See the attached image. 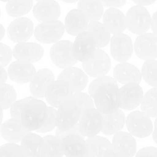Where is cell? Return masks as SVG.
Returning <instances> with one entry per match:
<instances>
[{
    "label": "cell",
    "mask_w": 157,
    "mask_h": 157,
    "mask_svg": "<svg viewBox=\"0 0 157 157\" xmlns=\"http://www.w3.org/2000/svg\"><path fill=\"white\" fill-rule=\"evenodd\" d=\"M133 44L130 36L125 33L113 35L110 39V52L113 58L120 63L127 62L133 53Z\"/></svg>",
    "instance_id": "obj_10"
},
{
    "label": "cell",
    "mask_w": 157,
    "mask_h": 157,
    "mask_svg": "<svg viewBox=\"0 0 157 157\" xmlns=\"http://www.w3.org/2000/svg\"><path fill=\"white\" fill-rule=\"evenodd\" d=\"M156 0H132V2L138 6H147L153 4Z\"/></svg>",
    "instance_id": "obj_48"
},
{
    "label": "cell",
    "mask_w": 157,
    "mask_h": 157,
    "mask_svg": "<svg viewBox=\"0 0 157 157\" xmlns=\"http://www.w3.org/2000/svg\"><path fill=\"white\" fill-rule=\"evenodd\" d=\"M86 156L96 157L102 150L105 149H112V143L103 136H95L89 137L86 140Z\"/></svg>",
    "instance_id": "obj_33"
},
{
    "label": "cell",
    "mask_w": 157,
    "mask_h": 157,
    "mask_svg": "<svg viewBox=\"0 0 157 157\" xmlns=\"http://www.w3.org/2000/svg\"><path fill=\"white\" fill-rule=\"evenodd\" d=\"M140 105L142 112L150 118H157V87H153L145 93Z\"/></svg>",
    "instance_id": "obj_34"
},
{
    "label": "cell",
    "mask_w": 157,
    "mask_h": 157,
    "mask_svg": "<svg viewBox=\"0 0 157 157\" xmlns=\"http://www.w3.org/2000/svg\"><path fill=\"white\" fill-rule=\"evenodd\" d=\"M97 49L96 40L91 33L85 31L76 36L72 43V53L78 62L87 61Z\"/></svg>",
    "instance_id": "obj_11"
},
{
    "label": "cell",
    "mask_w": 157,
    "mask_h": 157,
    "mask_svg": "<svg viewBox=\"0 0 157 157\" xmlns=\"http://www.w3.org/2000/svg\"><path fill=\"white\" fill-rule=\"evenodd\" d=\"M57 79L66 81L69 83L72 93L82 92L89 82L87 74L79 68L74 66L63 69L58 75Z\"/></svg>",
    "instance_id": "obj_18"
},
{
    "label": "cell",
    "mask_w": 157,
    "mask_h": 157,
    "mask_svg": "<svg viewBox=\"0 0 157 157\" xmlns=\"http://www.w3.org/2000/svg\"><path fill=\"white\" fill-rule=\"evenodd\" d=\"M35 97H33V96H28V97L23 98V99H19V100L15 101L10 107V116H11V117L13 119L20 120L21 114H22L23 108L30 100H32Z\"/></svg>",
    "instance_id": "obj_40"
},
{
    "label": "cell",
    "mask_w": 157,
    "mask_h": 157,
    "mask_svg": "<svg viewBox=\"0 0 157 157\" xmlns=\"http://www.w3.org/2000/svg\"><path fill=\"white\" fill-rule=\"evenodd\" d=\"M0 157H25L17 143H6L0 146Z\"/></svg>",
    "instance_id": "obj_39"
},
{
    "label": "cell",
    "mask_w": 157,
    "mask_h": 157,
    "mask_svg": "<svg viewBox=\"0 0 157 157\" xmlns=\"http://www.w3.org/2000/svg\"><path fill=\"white\" fill-rule=\"evenodd\" d=\"M5 28H4L3 25L0 23V40H2L3 39L4 36H5Z\"/></svg>",
    "instance_id": "obj_50"
},
{
    "label": "cell",
    "mask_w": 157,
    "mask_h": 157,
    "mask_svg": "<svg viewBox=\"0 0 157 157\" xmlns=\"http://www.w3.org/2000/svg\"><path fill=\"white\" fill-rule=\"evenodd\" d=\"M63 154L66 157L86 156V143L84 137L78 134H69L61 139Z\"/></svg>",
    "instance_id": "obj_23"
},
{
    "label": "cell",
    "mask_w": 157,
    "mask_h": 157,
    "mask_svg": "<svg viewBox=\"0 0 157 157\" xmlns=\"http://www.w3.org/2000/svg\"><path fill=\"white\" fill-rule=\"evenodd\" d=\"M44 49L39 43L33 42H23L17 43L13 49V56L17 60L37 63L43 59Z\"/></svg>",
    "instance_id": "obj_16"
},
{
    "label": "cell",
    "mask_w": 157,
    "mask_h": 157,
    "mask_svg": "<svg viewBox=\"0 0 157 157\" xmlns=\"http://www.w3.org/2000/svg\"><path fill=\"white\" fill-rule=\"evenodd\" d=\"M128 132L134 137L143 139L152 134L153 125L150 117L142 111L136 110L128 115L126 119Z\"/></svg>",
    "instance_id": "obj_6"
},
{
    "label": "cell",
    "mask_w": 157,
    "mask_h": 157,
    "mask_svg": "<svg viewBox=\"0 0 157 157\" xmlns=\"http://www.w3.org/2000/svg\"><path fill=\"white\" fill-rule=\"evenodd\" d=\"M49 56L52 63L60 69L71 67L78 63L72 53V43L69 40H59L53 43Z\"/></svg>",
    "instance_id": "obj_8"
},
{
    "label": "cell",
    "mask_w": 157,
    "mask_h": 157,
    "mask_svg": "<svg viewBox=\"0 0 157 157\" xmlns=\"http://www.w3.org/2000/svg\"><path fill=\"white\" fill-rule=\"evenodd\" d=\"M134 50L141 59H155L157 58V36L153 33H146L138 36L134 43Z\"/></svg>",
    "instance_id": "obj_14"
},
{
    "label": "cell",
    "mask_w": 157,
    "mask_h": 157,
    "mask_svg": "<svg viewBox=\"0 0 157 157\" xmlns=\"http://www.w3.org/2000/svg\"><path fill=\"white\" fill-rule=\"evenodd\" d=\"M33 16L39 22L57 20L61 15L60 6L56 0H40L33 8Z\"/></svg>",
    "instance_id": "obj_21"
},
{
    "label": "cell",
    "mask_w": 157,
    "mask_h": 157,
    "mask_svg": "<svg viewBox=\"0 0 157 157\" xmlns=\"http://www.w3.org/2000/svg\"><path fill=\"white\" fill-rule=\"evenodd\" d=\"M7 33L14 43L27 42L34 33V24L29 18H16L9 25Z\"/></svg>",
    "instance_id": "obj_12"
},
{
    "label": "cell",
    "mask_w": 157,
    "mask_h": 157,
    "mask_svg": "<svg viewBox=\"0 0 157 157\" xmlns=\"http://www.w3.org/2000/svg\"><path fill=\"white\" fill-rule=\"evenodd\" d=\"M86 31L93 36L96 40L97 49L105 47L109 43L111 33L106 26L99 21L90 22Z\"/></svg>",
    "instance_id": "obj_30"
},
{
    "label": "cell",
    "mask_w": 157,
    "mask_h": 157,
    "mask_svg": "<svg viewBox=\"0 0 157 157\" xmlns=\"http://www.w3.org/2000/svg\"><path fill=\"white\" fill-rule=\"evenodd\" d=\"M72 94L69 83L66 81L57 79L50 84L46 90L45 98L50 106L58 108L62 104L69 100Z\"/></svg>",
    "instance_id": "obj_15"
},
{
    "label": "cell",
    "mask_w": 157,
    "mask_h": 157,
    "mask_svg": "<svg viewBox=\"0 0 157 157\" xmlns=\"http://www.w3.org/2000/svg\"><path fill=\"white\" fill-rule=\"evenodd\" d=\"M43 138L29 132L21 141V149L25 157H43Z\"/></svg>",
    "instance_id": "obj_28"
},
{
    "label": "cell",
    "mask_w": 157,
    "mask_h": 157,
    "mask_svg": "<svg viewBox=\"0 0 157 157\" xmlns=\"http://www.w3.org/2000/svg\"><path fill=\"white\" fill-rule=\"evenodd\" d=\"M8 78V73L6 70L5 68L2 66H0V85L1 84L6 83Z\"/></svg>",
    "instance_id": "obj_47"
},
{
    "label": "cell",
    "mask_w": 157,
    "mask_h": 157,
    "mask_svg": "<svg viewBox=\"0 0 157 157\" xmlns=\"http://www.w3.org/2000/svg\"><path fill=\"white\" fill-rule=\"evenodd\" d=\"M64 24L59 20L43 22L34 29V36L37 41L44 44H53L59 41L65 33Z\"/></svg>",
    "instance_id": "obj_7"
},
{
    "label": "cell",
    "mask_w": 157,
    "mask_h": 157,
    "mask_svg": "<svg viewBox=\"0 0 157 157\" xmlns=\"http://www.w3.org/2000/svg\"><path fill=\"white\" fill-rule=\"evenodd\" d=\"M29 132L31 131L27 129L20 120L13 118L7 120L0 126L1 136L11 143H19Z\"/></svg>",
    "instance_id": "obj_22"
},
{
    "label": "cell",
    "mask_w": 157,
    "mask_h": 157,
    "mask_svg": "<svg viewBox=\"0 0 157 157\" xmlns=\"http://www.w3.org/2000/svg\"><path fill=\"white\" fill-rule=\"evenodd\" d=\"M77 7L86 16L90 22L99 21L103 16V5L99 0H78Z\"/></svg>",
    "instance_id": "obj_29"
},
{
    "label": "cell",
    "mask_w": 157,
    "mask_h": 157,
    "mask_svg": "<svg viewBox=\"0 0 157 157\" xmlns=\"http://www.w3.org/2000/svg\"><path fill=\"white\" fill-rule=\"evenodd\" d=\"M1 15H2V13H1V10H0V18H1Z\"/></svg>",
    "instance_id": "obj_54"
},
{
    "label": "cell",
    "mask_w": 157,
    "mask_h": 157,
    "mask_svg": "<svg viewBox=\"0 0 157 157\" xmlns=\"http://www.w3.org/2000/svg\"><path fill=\"white\" fill-rule=\"evenodd\" d=\"M81 114L82 109L76 102L71 99L66 101L56 110L57 129L63 132L73 129L78 124Z\"/></svg>",
    "instance_id": "obj_4"
},
{
    "label": "cell",
    "mask_w": 157,
    "mask_h": 157,
    "mask_svg": "<svg viewBox=\"0 0 157 157\" xmlns=\"http://www.w3.org/2000/svg\"><path fill=\"white\" fill-rule=\"evenodd\" d=\"M57 126V117H56V108L52 106L47 107V115H46V120L39 129H38L36 132H40V133H46L50 131L53 130L54 128Z\"/></svg>",
    "instance_id": "obj_37"
},
{
    "label": "cell",
    "mask_w": 157,
    "mask_h": 157,
    "mask_svg": "<svg viewBox=\"0 0 157 157\" xmlns=\"http://www.w3.org/2000/svg\"><path fill=\"white\" fill-rule=\"evenodd\" d=\"M103 6L108 8H119L122 7L126 3L127 0H99Z\"/></svg>",
    "instance_id": "obj_44"
},
{
    "label": "cell",
    "mask_w": 157,
    "mask_h": 157,
    "mask_svg": "<svg viewBox=\"0 0 157 157\" xmlns=\"http://www.w3.org/2000/svg\"><path fill=\"white\" fill-rule=\"evenodd\" d=\"M2 120H3V109L0 107V126L2 123Z\"/></svg>",
    "instance_id": "obj_51"
},
{
    "label": "cell",
    "mask_w": 157,
    "mask_h": 157,
    "mask_svg": "<svg viewBox=\"0 0 157 157\" xmlns=\"http://www.w3.org/2000/svg\"><path fill=\"white\" fill-rule=\"evenodd\" d=\"M62 1L66 3H74V2H78V0H62Z\"/></svg>",
    "instance_id": "obj_52"
},
{
    "label": "cell",
    "mask_w": 157,
    "mask_h": 157,
    "mask_svg": "<svg viewBox=\"0 0 157 157\" xmlns=\"http://www.w3.org/2000/svg\"><path fill=\"white\" fill-rule=\"evenodd\" d=\"M136 157H157V148L153 146L142 148L136 153Z\"/></svg>",
    "instance_id": "obj_43"
},
{
    "label": "cell",
    "mask_w": 157,
    "mask_h": 157,
    "mask_svg": "<svg viewBox=\"0 0 157 157\" xmlns=\"http://www.w3.org/2000/svg\"><path fill=\"white\" fill-rule=\"evenodd\" d=\"M107 83H117V82L113 77L109 76V75H102V76H99L95 78L94 80L90 84V86H89L88 91L90 96L92 97L95 92H96V90L99 87Z\"/></svg>",
    "instance_id": "obj_41"
},
{
    "label": "cell",
    "mask_w": 157,
    "mask_h": 157,
    "mask_svg": "<svg viewBox=\"0 0 157 157\" xmlns=\"http://www.w3.org/2000/svg\"><path fill=\"white\" fill-rule=\"evenodd\" d=\"M54 81L55 76L50 69L46 68L39 69L29 82L30 93L36 99L45 98L46 90Z\"/></svg>",
    "instance_id": "obj_20"
},
{
    "label": "cell",
    "mask_w": 157,
    "mask_h": 157,
    "mask_svg": "<svg viewBox=\"0 0 157 157\" xmlns=\"http://www.w3.org/2000/svg\"><path fill=\"white\" fill-rule=\"evenodd\" d=\"M43 157H63L61 139L56 136H46L43 137Z\"/></svg>",
    "instance_id": "obj_32"
},
{
    "label": "cell",
    "mask_w": 157,
    "mask_h": 157,
    "mask_svg": "<svg viewBox=\"0 0 157 157\" xmlns=\"http://www.w3.org/2000/svg\"><path fill=\"white\" fill-rule=\"evenodd\" d=\"M90 20L81 10H72L66 14L65 18V30L72 36L86 31Z\"/></svg>",
    "instance_id": "obj_25"
},
{
    "label": "cell",
    "mask_w": 157,
    "mask_h": 157,
    "mask_svg": "<svg viewBox=\"0 0 157 157\" xmlns=\"http://www.w3.org/2000/svg\"><path fill=\"white\" fill-rule=\"evenodd\" d=\"M13 58V50L6 44L0 43V66H6Z\"/></svg>",
    "instance_id": "obj_42"
},
{
    "label": "cell",
    "mask_w": 157,
    "mask_h": 157,
    "mask_svg": "<svg viewBox=\"0 0 157 157\" xmlns=\"http://www.w3.org/2000/svg\"><path fill=\"white\" fill-rule=\"evenodd\" d=\"M103 125V115L97 109H89L82 112L77 128L83 137L97 136L102 131Z\"/></svg>",
    "instance_id": "obj_5"
},
{
    "label": "cell",
    "mask_w": 157,
    "mask_h": 157,
    "mask_svg": "<svg viewBox=\"0 0 157 157\" xmlns=\"http://www.w3.org/2000/svg\"><path fill=\"white\" fill-rule=\"evenodd\" d=\"M95 107L102 114H110L120 109V88L117 83L101 86L92 96Z\"/></svg>",
    "instance_id": "obj_1"
},
{
    "label": "cell",
    "mask_w": 157,
    "mask_h": 157,
    "mask_svg": "<svg viewBox=\"0 0 157 157\" xmlns=\"http://www.w3.org/2000/svg\"><path fill=\"white\" fill-rule=\"evenodd\" d=\"M113 78L120 83H140L142 74L140 69L133 64L124 62L116 65L113 69Z\"/></svg>",
    "instance_id": "obj_24"
},
{
    "label": "cell",
    "mask_w": 157,
    "mask_h": 157,
    "mask_svg": "<svg viewBox=\"0 0 157 157\" xmlns=\"http://www.w3.org/2000/svg\"><path fill=\"white\" fill-rule=\"evenodd\" d=\"M36 1H37V2H38V1H40V0H36Z\"/></svg>",
    "instance_id": "obj_55"
},
{
    "label": "cell",
    "mask_w": 157,
    "mask_h": 157,
    "mask_svg": "<svg viewBox=\"0 0 157 157\" xmlns=\"http://www.w3.org/2000/svg\"><path fill=\"white\" fill-rule=\"evenodd\" d=\"M36 72V67L33 63L21 60H16L12 63L7 70L10 79L19 84H25L31 82Z\"/></svg>",
    "instance_id": "obj_17"
},
{
    "label": "cell",
    "mask_w": 157,
    "mask_h": 157,
    "mask_svg": "<svg viewBox=\"0 0 157 157\" xmlns=\"http://www.w3.org/2000/svg\"><path fill=\"white\" fill-rule=\"evenodd\" d=\"M102 23L106 26L111 34L123 33L126 29V16L117 8H109L102 16Z\"/></svg>",
    "instance_id": "obj_26"
},
{
    "label": "cell",
    "mask_w": 157,
    "mask_h": 157,
    "mask_svg": "<svg viewBox=\"0 0 157 157\" xmlns=\"http://www.w3.org/2000/svg\"><path fill=\"white\" fill-rule=\"evenodd\" d=\"M17 93L13 86L3 83L0 85V107L8 109L16 101Z\"/></svg>",
    "instance_id": "obj_36"
},
{
    "label": "cell",
    "mask_w": 157,
    "mask_h": 157,
    "mask_svg": "<svg viewBox=\"0 0 157 157\" xmlns=\"http://www.w3.org/2000/svg\"><path fill=\"white\" fill-rule=\"evenodd\" d=\"M103 115V125L101 132L107 136L121 132L126 125V116L121 109L110 114Z\"/></svg>",
    "instance_id": "obj_27"
},
{
    "label": "cell",
    "mask_w": 157,
    "mask_h": 157,
    "mask_svg": "<svg viewBox=\"0 0 157 157\" xmlns=\"http://www.w3.org/2000/svg\"><path fill=\"white\" fill-rule=\"evenodd\" d=\"M136 141L129 132L115 134L112 141V149L120 157H133L136 153Z\"/></svg>",
    "instance_id": "obj_19"
},
{
    "label": "cell",
    "mask_w": 157,
    "mask_h": 157,
    "mask_svg": "<svg viewBox=\"0 0 157 157\" xmlns=\"http://www.w3.org/2000/svg\"><path fill=\"white\" fill-rule=\"evenodd\" d=\"M151 21L152 17L145 6H134L126 13V29L133 34L140 36L147 33L151 27Z\"/></svg>",
    "instance_id": "obj_3"
},
{
    "label": "cell",
    "mask_w": 157,
    "mask_h": 157,
    "mask_svg": "<svg viewBox=\"0 0 157 157\" xmlns=\"http://www.w3.org/2000/svg\"><path fill=\"white\" fill-rule=\"evenodd\" d=\"M152 140L157 144V118L155 119V123H154L153 130H152Z\"/></svg>",
    "instance_id": "obj_49"
},
{
    "label": "cell",
    "mask_w": 157,
    "mask_h": 157,
    "mask_svg": "<svg viewBox=\"0 0 157 157\" xmlns=\"http://www.w3.org/2000/svg\"><path fill=\"white\" fill-rule=\"evenodd\" d=\"M142 78L149 86L157 87V61L155 59L145 61L141 69Z\"/></svg>",
    "instance_id": "obj_35"
},
{
    "label": "cell",
    "mask_w": 157,
    "mask_h": 157,
    "mask_svg": "<svg viewBox=\"0 0 157 157\" xmlns=\"http://www.w3.org/2000/svg\"><path fill=\"white\" fill-rule=\"evenodd\" d=\"M70 99L75 102L79 105L82 112L89 109L95 108L94 101H93V98L90 96V94H87L86 93L78 92V93H73Z\"/></svg>",
    "instance_id": "obj_38"
},
{
    "label": "cell",
    "mask_w": 157,
    "mask_h": 157,
    "mask_svg": "<svg viewBox=\"0 0 157 157\" xmlns=\"http://www.w3.org/2000/svg\"><path fill=\"white\" fill-rule=\"evenodd\" d=\"M143 90L138 83H128L120 88V109L130 111L136 109L143 99Z\"/></svg>",
    "instance_id": "obj_13"
},
{
    "label": "cell",
    "mask_w": 157,
    "mask_h": 157,
    "mask_svg": "<svg viewBox=\"0 0 157 157\" xmlns=\"http://www.w3.org/2000/svg\"><path fill=\"white\" fill-rule=\"evenodd\" d=\"M0 1H2V2H9L10 0H0Z\"/></svg>",
    "instance_id": "obj_53"
},
{
    "label": "cell",
    "mask_w": 157,
    "mask_h": 157,
    "mask_svg": "<svg viewBox=\"0 0 157 157\" xmlns=\"http://www.w3.org/2000/svg\"><path fill=\"white\" fill-rule=\"evenodd\" d=\"M33 8V0H10L6 5L7 14L11 17H22Z\"/></svg>",
    "instance_id": "obj_31"
},
{
    "label": "cell",
    "mask_w": 157,
    "mask_h": 157,
    "mask_svg": "<svg viewBox=\"0 0 157 157\" xmlns=\"http://www.w3.org/2000/svg\"><path fill=\"white\" fill-rule=\"evenodd\" d=\"M151 29L152 30V33L157 36V11L153 13L151 21Z\"/></svg>",
    "instance_id": "obj_46"
},
{
    "label": "cell",
    "mask_w": 157,
    "mask_h": 157,
    "mask_svg": "<svg viewBox=\"0 0 157 157\" xmlns=\"http://www.w3.org/2000/svg\"><path fill=\"white\" fill-rule=\"evenodd\" d=\"M96 157H120L113 149H105L101 151Z\"/></svg>",
    "instance_id": "obj_45"
},
{
    "label": "cell",
    "mask_w": 157,
    "mask_h": 157,
    "mask_svg": "<svg viewBox=\"0 0 157 157\" xmlns=\"http://www.w3.org/2000/svg\"><path fill=\"white\" fill-rule=\"evenodd\" d=\"M83 71L91 77L106 75L111 69V59L102 49H97L93 56L82 63Z\"/></svg>",
    "instance_id": "obj_9"
},
{
    "label": "cell",
    "mask_w": 157,
    "mask_h": 157,
    "mask_svg": "<svg viewBox=\"0 0 157 157\" xmlns=\"http://www.w3.org/2000/svg\"><path fill=\"white\" fill-rule=\"evenodd\" d=\"M47 107L42 99L34 98L23 108L21 114V123L29 131H37L44 124Z\"/></svg>",
    "instance_id": "obj_2"
}]
</instances>
